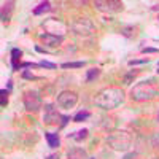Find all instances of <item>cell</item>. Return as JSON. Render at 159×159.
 Wrapping results in <instances>:
<instances>
[{
    "mask_svg": "<svg viewBox=\"0 0 159 159\" xmlns=\"http://www.w3.org/2000/svg\"><path fill=\"white\" fill-rule=\"evenodd\" d=\"M123 102V91L118 89V88H107V89H102L97 97L94 99V103L97 107L103 108V110H110L118 107L119 103Z\"/></svg>",
    "mask_w": 159,
    "mask_h": 159,
    "instance_id": "6da1fadb",
    "label": "cell"
},
{
    "mask_svg": "<svg viewBox=\"0 0 159 159\" xmlns=\"http://www.w3.org/2000/svg\"><path fill=\"white\" fill-rule=\"evenodd\" d=\"M157 96V89L156 86H153L151 83H139L137 86H134V89L130 91V97L132 100H137V102H142V100H148V99H153Z\"/></svg>",
    "mask_w": 159,
    "mask_h": 159,
    "instance_id": "7a4b0ae2",
    "label": "cell"
},
{
    "mask_svg": "<svg viewBox=\"0 0 159 159\" xmlns=\"http://www.w3.org/2000/svg\"><path fill=\"white\" fill-rule=\"evenodd\" d=\"M107 142L115 150H127L130 145V135L127 132H116V134H111L107 139Z\"/></svg>",
    "mask_w": 159,
    "mask_h": 159,
    "instance_id": "3957f363",
    "label": "cell"
},
{
    "mask_svg": "<svg viewBox=\"0 0 159 159\" xmlns=\"http://www.w3.org/2000/svg\"><path fill=\"white\" fill-rule=\"evenodd\" d=\"M78 102V96L76 92L72 91H64L57 96V105L62 108H73Z\"/></svg>",
    "mask_w": 159,
    "mask_h": 159,
    "instance_id": "277c9868",
    "label": "cell"
},
{
    "mask_svg": "<svg viewBox=\"0 0 159 159\" xmlns=\"http://www.w3.org/2000/svg\"><path fill=\"white\" fill-rule=\"evenodd\" d=\"M24 105L29 111H37L42 105V99H40L37 91H29L27 94L24 96Z\"/></svg>",
    "mask_w": 159,
    "mask_h": 159,
    "instance_id": "5b68a950",
    "label": "cell"
},
{
    "mask_svg": "<svg viewBox=\"0 0 159 159\" xmlns=\"http://www.w3.org/2000/svg\"><path fill=\"white\" fill-rule=\"evenodd\" d=\"M96 8L99 11H105V13H118L123 10V3L121 2H116V0H105V2H102V0H97V2L94 3Z\"/></svg>",
    "mask_w": 159,
    "mask_h": 159,
    "instance_id": "8992f818",
    "label": "cell"
},
{
    "mask_svg": "<svg viewBox=\"0 0 159 159\" xmlns=\"http://www.w3.org/2000/svg\"><path fill=\"white\" fill-rule=\"evenodd\" d=\"M45 24L52 25V27H45L46 34H49V35H56V37H62V38H64V34H65V24H64V22L57 21L56 18H51V19H48Z\"/></svg>",
    "mask_w": 159,
    "mask_h": 159,
    "instance_id": "52a82bcc",
    "label": "cell"
},
{
    "mask_svg": "<svg viewBox=\"0 0 159 159\" xmlns=\"http://www.w3.org/2000/svg\"><path fill=\"white\" fill-rule=\"evenodd\" d=\"M72 29H73L76 34H80V35H89V34L92 32V24H91L88 19H78V21L73 22Z\"/></svg>",
    "mask_w": 159,
    "mask_h": 159,
    "instance_id": "ba28073f",
    "label": "cell"
},
{
    "mask_svg": "<svg viewBox=\"0 0 159 159\" xmlns=\"http://www.w3.org/2000/svg\"><path fill=\"white\" fill-rule=\"evenodd\" d=\"M45 123H57V119H62V115L57 113V110L52 107V105H46V113H45Z\"/></svg>",
    "mask_w": 159,
    "mask_h": 159,
    "instance_id": "9c48e42d",
    "label": "cell"
},
{
    "mask_svg": "<svg viewBox=\"0 0 159 159\" xmlns=\"http://www.w3.org/2000/svg\"><path fill=\"white\" fill-rule=\"evenodd\" d=\"M40 38L43 40V43L46 46H57L62 43V37H56V35H49V34H45V35H40Z\"/></svg>",
    "mask_w": 159,
    "mask_h": 159,
    "instance_id": "30bf717a",
    "label": "cell"
},
{
    "mask_svg": "<svg viewBox=\"0 0 159 159\" xmlns=\"http://www.w3.org/2000/svg\"><path fill=\"white\" fill-rule=\"evenodd\" d=\"M21 56H22V51L19 48H13L11 49V67H13V70H19L21 69V64H19Z\"/></svg>",
    "mask_w": 159,
    "mask_h": 159,
    "instance_id": "8fae6325",
    "label": "cell"
},
{
    "mask_svg": "<svg viewBox=\"0 0 159 159\" xmlns=\"http://www.w3.org/2000/svg\"><path fill=\"white\" fill-rule=\"evenodd\" d=\"M45 139L48 140V147L56 150L59 145H61V139H59V134H54V132H45Z\"/></svg>",
    "mask_w": 159,
    "mask_h": 159,
    "instance_id": "7c38bea8",
    "label": "cell"
},
{
    "mask_svg": "<svg viewBox=\"0 0 159 159\" xmlns=\"http://www.w3.org/2000/svg\"><path fill=\"white\" fill-rule=\"evenodd\" d=\"M13 5H15V2L3 3V7H2V21L3 22H8L10 21V15H11V11H13Z\"/></svg>",
    "mask_w": 159,
    "mask_h": 159,
    "instance_id": "4fadbf2b",
    "label": "cell"
},
{
    "mask_svg": "<svg viewBox=\"0 0 159 159\" xmlns=\"http://www.w3.org/2000/svg\"><path fill=\"white\" fill-rule=\"evenodd\" d=\"M67 157L69 159H86V151L81 148H72V150H69Z\"/></svg>",
    "mask_w": 159,
    "mask_h": 159,
    "instance_id": "5bb4252c",
    "label": "cell"
},
{
    "mask_svg": "<svg viewBox=\"0 0 159 159\" xmlns=\"http://www.w3.org/2000/svg\"><path fill=\"white\" fill-rule=\"evenodd\" d=\"M121 34L127 38H135L137 37V27H134V25H124V27H121Z\"/></svg>",
    "mask_w": 159,
    "mask_h": 159,
    "instance_id": "9a60e30c",
    "label": "cell"
},
{
    "mask_svg": "<svg viewBox=\"0 0 159 159\" xmlns=\"http://www.w3.org/2000/svg\"><path fill=\"white\" fill-rule=\"evenodd\" d=\"M51 10V3L49 2H42L35 10H34V15L35 16H40V15H43V13H46V11H49Z\"/></svg>",
    "mask_w": 159,
    "mask_h": 159,
    "instance_id": "2e32d148",
    "label": "cell"
},
{
    "mask_svg": "<svg viewBox=\"0 0 159 159\" xmlns=\"http://www.w3.org/2000/svg\"><path fill=\"white\" fill-rule=\"evenodd\" d=\"M89 116H91L89 111H80V113H76V115L73 116V121H75V123H81V121H84V119H88Z\"/></svg>",
    "mask_w": 159,
    "mask_h": 159,
    "instance_id": "e0dca14e",
    "label": "cell"
},
{
    "mask_svg": "<svg viewBox=\"0 0 159 159\" xmlns=\"http://www.w3.org/2000/svg\"><path fill=\"white\" fill-rule=\"evenodd\" d=\"M83 65H84V62H65V64H62V69H80Z\"/></svg>",
    "mask_w": 159,
    "mask_h": 159,
    "instance_id": "ac0fdd59",
    "label": "cell"
},
{
    "mask_svg": "<svg viewBox=\"0 0 159 159\" xmlns=\"http://www.w3.org/2000/svg\"><path fill=\"white\" fill-rule=\"evenodd\" d=\"M38 65H40L42 69H51V70H54V69L57 67L56 64H52V62H49V61H40Z\"/></svg>",
    "mask_w": 159,
    "mask_h": 159,
    "instance_id": "d6986e66",
    "label": "cell"
},
{
    "mask_svg": "<svg viewBox=\"0 0 159 159\" xmlns=\"http://www.w3.org/2000/svg\"><path fill=\"white\" fill-rule=\"evenodd\" d=\"M99 69H91V70H88V76H86V80L88 81H92L94 78H97L99 76Z\"/></svg>",
    "mask_w": 159,
    "mask_h": 159,
    "instance_id": "ffe728a7",
    "label": "cell"
},
{
    "mask_svg": "<svg viewBox=\"0 0 159 159\" xmlns=\"http://www.w3.org/2000/svg\"><path fill=\"white\" fill-rule=\"evenodd\" d=\"M86 135H88V130H86V129H83V130H78L75 135H69V137L76 139V140H83V139H86Z\"/></svg>",
    "mask_w": 159,
    "mask_h": 159,
    "instance_id": "44dd1931",
    "label": "cell"
},
{
    "mask_svg": "<svg viewBox=\"0 0 159 159\" xmlns=\"http://www.w3.org/2000/svg\"><path fill=\"white\" fill-rule=\"evenodd\" d=\"M0 94H2V107H7V103H8V91L2 89V91H0Z\"/></svg>",
    "mask_w": 159,
    "mask_h": 159,
    "instance_id": "7402d4cb",
    "label": "cell"
},
{
    "mask_svg": "<svg viewBox=\"0 0 159 159\" xmlns=\"http://www.w3.org/2000/svg\"><path fill=\"white\" fill-rule=\"evenodd\" d=\"M142 52L143 54H147V52L150 54V52H159V49L157 48H142Z\"/></svg>",
    "mask_w": 159,
    "mask_h": 159,
    "instance_id": "603a6c76",
    "label": "cell"
},
{
    "mask_svg": "<svg viewBox=\"0 0 159 159\" xmlns=\"http://www.w3.org/2000/svg\"><path fill=\"white\" fill-rule=\"evenodd\" d=\"M148 62V59H140V61H129V65H137V64H145Z\"/></svg>",
    "mask_w": 159,
    "mask_h": 159,
    "instance_id": "cb8c5ba5",
    "label": "cell"
},
{
    "mask_svg": "<svg viewBox=\"0 0 159 159\" xmlns=\"http://www.w3.org/2000/svg\"><path fill=\"white\" fill-rule=\"evenodd\" d=\"M46 159H59V154H51V156H46Z\"/></svg>",
    "mask_w": 159,
    "mask_h": 159,
    "instance_id": "d4e9b609",
    "label": "cell"
},
{
    "mask_svg": "<svg viewBox=\"0 0 159 159\" xmlns=\"http://www.w3.org/2000/svg\"><path fill=\"white\" fill-rule=\"evenodd\" d=\"M157 121H159V115H157Z\"/></svg>",
    "mask_w": 159,
    "mask_h": 159,
    "instance_id": "484cf974",
    "label": "cell"
},
{
    "mask_svg": "<svg viewBox=\"0 0 159 159\" xmlns=\"http://www.w3.org/2000/svg\"><path fill=\"white\" fill-rule=\"evenodd\" d=\"M89 159H94V157H89Z\"/></svg>",
    "mask_w": 159,
    "mask_h": 159,
    "instance_id": "4316f807",
    "label": "cell"
}]
</instances>
